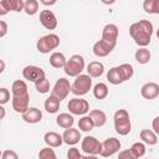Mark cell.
Returning a JSON list of instances; mask_svg holds the SVG:
<instances>
[{"instance_id":"28","label":"cell","mask_w":159,"mask_h":159,"mask_svg":"<svg viewBox=\"0 0 159 159\" xmlns=\"http://www.w3.org/2000/svg\"><path fill=\"white\" fill-rule=\"evenodd\" d=\"M93 96L97 99H104L108 96V87L106 83L99 82L93 87Z\"/></svg>"},{"instance_id":"2","label":"cell","mask_w":159,"mask_h":159,"mask_svg":"<svg viewBox=\"0 0 159 159\" xmlns=\"http://www.w3.org/2000/svg\"><path fill=\"white\" fill-rule=\"evenodd\" d=\"M114 129L119 135H127L132 130L129 114L125 109H118L114 113Z\"/></svg>"},{"instance_id":"9","label":"cell","mask_w":159,"mask_h":159,"mask_svg":"<svg viewBox=\"0 0 159 159\" xmlns=\"http://www.w3.org/2000/svg\"><path fill=\"white\" fill-rule=\"evenodd\" d=\"M119 149H120V142H119V139L112 137V138L106 139L102 143V150H101V154L99 155H102L104 158H108V157H112L113 154L118 153Z\"/></svg>"},{"instance_id":"24","label":"cell","mask_w":159,"mask_h":159,"mask_svg":"<svg viewBox=\"0 0 159 159\" xmlns=\"http://www.w3.org/2000/svg\"><path fill=\"white\" fill-rule=\"evenodd\" d=\"M139 137L144 143L149 145H155L158 143V135L150 129H142L139 133Z\"/></svg>"},{"instance_id":"38","label":"cell","mask_w":159,"mask_h":159,"mask_svg":"<svg viewBox=\"0 0 159 159\" xmlns=\"http://www.w3.org/2000/svg\"><path fill=\"white\" fill-rule=\"evenodd\" d=\"M67 159H82V154L77 148L72 147L67 150Z\"/></svg>"},{"instance_id":"36","label":"cell","mask_w":159,"mask_h":159,"mask_svg":"<svg viewBox=\"0 0 159 159\" xmlns=\"http://www.w3.org/2000/svg\"><path fill=\"white\" fill-rule=\"evenodd\" d=\"M9 5H10V11L20 12L24 10V1L22 0H9Z\"/></svg>"},{"instance_id":"27","label":"cell","mask_w":159,"mask_h":159,"mask_svg":"<svg viewBox=\"0 0 159 159\" xmlns=\"http://www.w3.org/2000/svg\"><path fill=\"white\" fill-rule=\"evenodd\" d=\"M107 80H108L109 83H112V84L123 83V78H122L119 67H112V68L108 71V73H107Z\"/></svg>"},{"instance_id":"46","label":"cell","mask_w":159,"mask_h":159,"mask_svg":"<svg viewBox=\"0 0 159 159\" xmlns=\"http://www.w3.org/2000/svg\"><path fill=\"white\" fill-rule=\"evenodd\" d=\"M5 70V62L2 60H0V73H2Z\"/></svg>"},{"instance_id":"5","label":"cell","mask_w":159,"mask_h":159,"mask_svg":"<svg viewBox=\"0 0 159 159\" xmlns=\"http://www.w3.org/2000/svg\"><path fill=\"white\" fill-rule=\"evenodd\" d=\"M92 87V78L88 75H80L71 84V92L76 96H84Z\"/></svg>"},{"instance_id":"25","label":"cell","mask_w":159,"mask_h":159,"mask_svg":"<svg viewBox=\"0 0 159 159\" xmlns=\"http://www.w3.org/2000/svg\"><path fill=\"white\" fill-rule=\"evenodd\" d=\"M66 57L63 53L61 52H53L51 56H50V65L55 68H63L65 65H66Z\"/></svg>"},{"instance_id":"26","label":"cell","mask_w":159,"mask_h":159,"mask_svg":"<svg viewBox=\"0 0 159 159\" xmlns=\"http://www.w3.org/2000/svg\"><path fill=\"white\" fill-rule=\"evenodd\" d=\"M134 57H135V61H137L138 63H140V65H145V63L149 62L152 55H150V51H149L148 48L142 47V48H139V50L135 51Z\"/></svg>"},{"instance_id":"33","label":"cell","mask_w":159,"mask_h":159,"mask_svg":"<svg viewBox=\"0 0 159 159\" xmlns=\"http://www.w3.org/2000/svg\"><path fill=\"white\" fill-rule=\"evenodd\" d=\"M35 87L39 93H42V94L47 93V92H50V81L46 77H42L35 82Z\"/></svg>"},{"instance_id":"12","label":"cell","mask_w":159,"mask_h":159,"mask_svg":"<svg viewBox=\"0 0 159 159\" xmlns=\"http://www.w3.org/2000/svg\"><path fill=\"white\" fill-rule=\"evenodd\" d=\"M40 22L47 30H55L57 27V17L51 10H42L40 12Z\"/></svg>"},{"instance_id":"10","label":"cell","mask_w":159,"mask_h":159,"mask_svg":"<svg viewBox=\"0 0 159 159\" xmlns=\"http://www.w3.org/2000/svg\"><path fill=\"white\" fill-rule=\"evenodd\" d=\"M116 45L117 43H111V42H107V41L101 39L99 41H97L93 45V53L97 57H106L114 50Z\"/></svg>"},{"instance_id":"43","label":"cell","mask_w":159,"mask_h":159,"mask_svg":"<svg viewBox=\"0 0 159 159\" xmlns=\"http://www.w3.org/2000/svg\"><path fill=\"white\" fill-rule=\"evenodd\" d=\"M158 120H159V117H155L154 119H153V132L155 133V134H158L159 133V128H158Z\"/></svg>"},{"instance_id":"11","label":"cell","mask_w":159,"mask_h":159,"mask_svg":"<svg viewBox=\"0 0 159 159\" xmlns=\"http://www.w3.org/2000/svg\"><path fill=\"white\" fill-rule=\"evenodd\" d=\"M22 76L25 80L30 81V82H36L39 81L40 78L45 77V71L41 68V67H37V66H26L24 70H22Z\"/></svg>"},{"instance_id":"3","label":"cell","mask_w":159,"mask_h":159,"mask_svg":"<svg viewBox=\"0 0 159 159\" xmlns=\"http://www.w3.org/2000/svg\"><path fill=\"white\" fill-rule=\"evenodd\" d=\"M84 70V58L81 55H73L71 56L63 67V71L70 77H77L82 73Z\"/></svg>"},{"instance_id":"19","label":"cell","mask_w":159,"mask_h":159,"mask_svg":"<svg viewBox=\"0 0 159 159\" xmlns=\"http://www.w3.org/2000/svg\"><path fill=\"white\" fill-rule=\"evenodd\" d=\"M43 140L50 148H57L63 143L62 135H60L56 132H47L45 134V137H43Z\"/></svg>"},{"instance_id":"37","label":"cell","mask_w":159,"mask_h":159,"mask_svg":"<svg viewBox=\"0 0 159 159\" xmlns=\"http://www.w3.org/2000/svg\"><path fill=\"white\" fill-rule=\"evenodd\" d=\"M9 99H10V92H9V89L5 88V87H1L0 88V106L7 103Z\"/></svg>"},{"instance_id":"47","label":"cell","mask_w":159,"mask_h":159,"mask_svg":"<svg viewBox=\"0 0 159 159\" xmlns=\"http://www.w3.org/2000/svg\"><path fill=\"white\" fill-rule=\"evenodd\" d=\"M82 159H98L97 155H86V157H82Z\"/></svg>"},{"instance_id":"44","label":"cell","mask_w":159,"mask_h":159,"mask_svg":"<svg viewBox=\"0 0 159 159\" xmlns=\"http://www.w3.org/2000/svg\"><path fill=\"white\" fill-rule=\"evenodd\" d=\"M5 113H6V112H5V108H4L2 106H0V120L5 117Z\"/></svg>"},{"instance_id":"21","label":"cell","mask_w":159,"mask_h":159,"mask_svg":"<svg viewBox=\"0 0 159 159\" xmlns=\"http://www.w3.org/2000/svg\"><path fill=\"white\" fill-rule=\"evenodd\" d=\"M60 103H61V101H60L58 98H56L55 96L50 94V97L46 98L43 106H45L46 112H48V113H51V114H55V113H57L58 109H60Z\"/></svg>"},{"instance_id":"6","label":"cell","mask_w":159,"mask_h":159,"mask_svg":"<svg viewBox=\"0 0 159 159\" xmlns=\"http://www.w3.org/2000/svg\"><path fill=\"white\" fill-rule=\"evenodd\" d=\"M82 150L88 155H98L102 150V143L91 135H87L82 140Z\"/></svg>"},{"instance_id":"7","label":"cell","mask_w":159,"mask_h":159,"mask_svg":"<svg viewBox=\"0 0 159 159\" xmlns=\"http://www.w3.org/2000/svg\"><path fill=\"white\" fill-rule=\"evenodd\" d=\"M70 92H71L70 81L66 80V78H60V80H57V82L55 83L51 94L55 96L56 98H58L60 101H62V99H65V98L68 96Z\"/></svg>"},{"instance_id":"14","label":"cell","mask_w":159,"mask_h":159,"mask_svg":"<svg viewBox=\"0 0 159 159\" xmlns=\"http://www.w3.org/2000/svg\"><path fill=\"white\" fill-rule=\"evenodd\" d=\"M29 102H30V96H12V108L17 113H25L29 108Z\"/></svg>"},{"instance_id":"45","label":"cell","mask_w":159,"mask_h":159,"mask_svg":"<svg viewBox=\"0 0 159 159\" xmlns=\"http://www.w3.org/2000/svg\"><path fill=\"white\" fill-rule=\"evenodd\" d=\"M40 2H41V4H43V5H55V4H56V1H55V0H53V1H43V0H41Z\"/></svg>"},{"instance_id":"17","label":"cell","mask_w":159,"mask_h":159,"mask_svg":"<svg viewBox=\"0 0 159 159\" xmlns=\"http://www.w3.org/2000/svg\"><path fill=\"white\" fill-rule=\"evenodd\" d=\"M80 139H81V133H80L78 129H76V128H73V127L66 129V130L63 132V134H62V140H63V143H66V144H68V145H75V144H77V143L80 142Z\"/></svg>"},{"instance_id":"48","label":"cell","mask_w":159,"mask_h":159,"mask_svg":"<svg viewBox=\"0 0 159 159\" xmlns=\"http://www.w3.org/2000/svg\"><path fill=\"white\" fill-rule=\"evenodd\" d=\"M1 154H2V152H1V150H0V158H1Z\"/></svg>"},{"instance_id":"23","label":"cell","mask_w":159,"mask_h":159,"mask_svg":"<svg viewBox=\"0 0 159 159\" xmlns=\"http://www.w3.org/2000/svg\"><path fill=\"white\" fill-rule=\"evenodd\" d=\"M11 93L12 96H25L29 94L27 92V84L22 80H16L11 86Z\"/></svg>"},{"instance_id":"18","label":"cell","mask_w":159,"mask_h":159,"mask_svg":"<svg viewBox=\"0 0 159 159\" xmlns=\"http://www.w3.org/2000/svg\"><path fill=\"white\" fill-rule=\"evenodd\" d=\"M103 72H104V66L99 61H92L87 66V73L91 78L92 77H94V78L101 77L103 75Z\"/></svg>"},{"instance_id":"29","label":"cell","mask_w":159,"mask_h":159,"mask_svg":"<svg viewBox=\"0 0 159 159\" xmlns=\"http://www.w3.org/2000/svg\"><path fill=\"white\" fill-rule=\"evenodd\" d=\"M143 9L147 14H159V1L158 0H145L143 2Z\"/></svg>"},{"instance_id":"40","label":"cell","mask_w":159,"mask_h":159,"mask_svg":"<svg viewBox=\"0 0 159 159\" xmlns=\"http://www.w3.org/2000/svg\"><path fill=\"white\" fill-rule=\"evenodd\" d=\"M1 159H19V155H17L16 152H14V150H11V149H7V150L2 152Z\"/></svg>"},{"instance_id":"41","label":"cell","mask_w":159,"mask_h":159,"mask_svg":"<svg viewBox=\"0 0 159 159\" xmlns=\"http://www.w3.org/2000/svg\"><path fill=\"white\" fill-rule=\"evenodd\" d=\"M118 159H137V158L133 155V153L130 152V149H125V150L119 152Z\"/></svg>"},{"instance_id":"31","label":"cell","mask_w":159,"mask_h":159,"mask_svg":"<svg viewBox=\"0 0 159 159\" xmlns=\"http://www.w3.org/2000/svg\"><path fill=\"white\" fill-rule=\"evenodd\" d=\"M24 11L32 16L35 15L37 11H39V1L37 0H27V1H24Z\"/></svg>"},{"instance_id":"42","label":"cell","mask_w":159,"mask_h":159,"mask_svg":"<svg viewBox=\"0 0 159 159\" xmlns=\"http://www.w3.org/2000/svg\"><path fill=\"white\" fill-rule=\"evenodd\" d=\"M7 34V24L2 20H0V39L4 37Z\"/></svg>"},{"instance_id":"15","label":"cell","mask_w":159,"mask_h":159,"mask_svg":"<svg viewBox=\"0 0 159 159\" xmlns=\"http://www.w3.org/2000/svg\"><path fill=\"white\" fill-rule=\"evenodd\" d=\"M118 39V27L114 24H107L103 30H102V40L111 42V43H117Z\"/></svg>"},{"instance_id":"4","label":"cell","mask_w":159,"mask_h":159,"mask_svg":"<svg viewBox=\"0 0 159 159\" xmlns=\"http://www.w3.org/2000/svg\"><path fill=\"white\" fill-rule=\"evenodd\" d=\"M60 46V37L56 34H48L39 39L36 48L40 53H50V51L56 50Z\"/></svg>"},{"instance_id":"30","label":"cell","mask_w":159,"mask_h":159,"mask_svg":"<svg viewBox=\"0 0 159 159\" xmlns=\"http://www.w3.org/2000/svg\"><path fill=\"white\" fill-rule=\"evenodd\" d=\"M119 67V71H120V75H122V78H123V82L124 81H128L133 77V73H134V70H133V66L130 63H122Z\"/></svg>"},{"instance_id":"32","label":"cell","mask_w":159,"mask_h":159,"mask_svg":"<svg viewBox=\"0 0 159 159\" xmlns=\"http://www.w3.org/2000/svg\"><path fill=\"white\" fill-rule=\"evenodd\" d=\"M78 128L82 132H91L94 128V124L92 122V119L88 116H83L80 120H78Z\"/></svg>"},{"instance_id":"16","label":"cell","mask_w":159,"mask_h":159,"mask_svg":"<svg viewBox=\"0 0 159 159\" xmlns=\"http://www.w3.org/2000/svg\"><path fill=\"white\" fill-rule=\"evenodd\" d=\"M22 119L30 124L39 123L42 119V112L36 107H31V108L29 107L27 111L25 113H22Z\"/></svg>"},{"instance_id":"20","label":"cell","mask_w":159,"mask_h":159,"mask_svg":"<svg viewBox=\"0 0 159 159\" xmlns=\"http://www.w3.org/2000/svg\"><path fill=\"white\" fill-rule=\"evenodd\" d=\"M88 117L92 119L94 127H98V128L99 127H103L106 124V122H107V116L101 109H93V111H91Z\"/></svg>"},{"instance_id":"8","label":"cell","mask_w":159,"mask_h":159,"mask_svg":"<svg viewBox=\"0 0 159 159\" xmlns=\"http://www.w3.org/2000/svg\"><path fill=\"white\" fill-rule=\"evenodd\" d=\"M70 112L76 116H84L89 111V104L83 98H72L67 104Z\"/></svg>"},{"instance_id":"39","label":"cell","mask_w":159,"mask_h":159,"mask_svg":"<svg viewBox=\"0 0 159 159\" xmlns=\"http://www.w3.org/2000/svg\"><path fill=\"white\" fill-rule=\"evenodd\" d=\"M7 12H10L9 0H1V1H0V16L6 15Z\"/></svg>"},{"instance_id":"13","label":"cell","mask_w":159,"mask_h":159,"mask_svg":"<svg viewBox=\"0 0 159 159\" xmlns=\"http://www.w3.org/2000/svg\"><path fill=\"white\" fill-rule=\"evenodd\" d=\"M140 94L145 99H155L159 96V86L155 82H148L142 86Z\"/></svg>"},{"instance_id":"22","label":"cell","mask_w":159,"mask_h":159,"mask_svg":"<svg viewBox=\"0 0 159 159\" xmlns=\"http://www.w3.org/2000/svg\"><path fill=\"white\" fill-rule=\"evenodd\" d=\"M56 123L61 128L68 129V128H72V125L75 123V119L70 113H60L56 118Z\"/></svg>"},{"instance_id":"34","label":"cell","mask_w":159,"mask_h":159,"mask_svg":"<svg viewBox=\"0 0 159 159\" xmlns=\"http://www.w3.org/2000/svg\"><path fill=\"white\" fill-rule=\"evenodd\" d=\"M130 152L133 153V155L138 159V158H142L144 154H145V145L143 144V143H140V142H137V143H134L130 148Z\"/></svg>"},{"instance_id":"1","label":"cell","mask_w":159,"mask_h":159,"mask_svg":"<svg viewBox=\"0 0 159 159\" xmlns=\"http://www.w3.org/2000/svg\"><path fill=\"white\" fill-rule=\"evenodd\" d=\"M129 35L134 40V42L140 46L145 47L149 45L153 35V24L148 20H139L134 22L129 27Z\"/></svg>"},{"instance_id":"35","label":"cell","mask_w":159,"mask_h":159,"mask_svg":"<svg viewBox=\"0 0 159 159\" xmlns=\"http://www.w3.org/2000/svg\"><path fill=\"white\" fill-rule=\"evenodd\" d=\"M39 159H57V157H56V153L53 152V149H51L50 147H46L40 150Z\"/></svg>"}]
</instances>
